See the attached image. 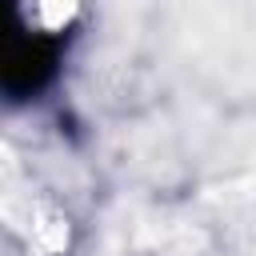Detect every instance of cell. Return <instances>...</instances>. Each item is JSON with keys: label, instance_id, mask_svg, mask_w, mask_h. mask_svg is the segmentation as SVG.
Masks as SVG:
<instances>
[{"label": "cell", "instance_id": "6da1fadb", "mask_svg": "<svg viewBox=\"0 0 256 256\" xmlns=\"http://www.w3.org/2000/svg\"><path fill=\"white\" fill-rule=\"evenodd\" d=\"M60 64V36H20L4 56V92L12 100L36 96Z\"/></svg>", "mask_w": 256, "mask_h": 256}]
</instances>
